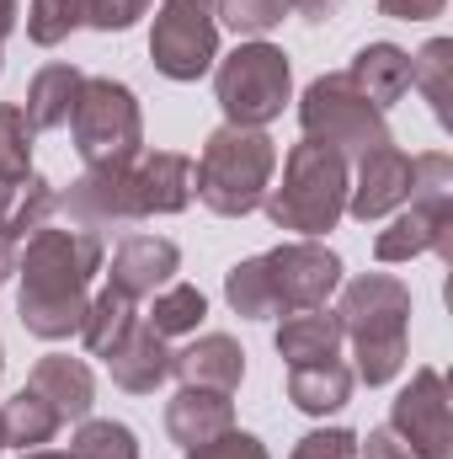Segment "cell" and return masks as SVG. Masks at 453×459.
<instances>
[{"mask_svg":"<svg viewBox=\"0 0 453 459\" xmlns=\"http://www.w3.org/2000/svg\"><path fill=\"white\" fill-rule=\"evenodd\" d=\"M16 273H21V294H16L21 326L43 342L81 337V321L91 305V278L102 273V235L81 225L32 230L21 240Z\"/></svg>","mask_w":453,"mask_h":459,"instance_id":"6da1fadb","label":"cell"},{"mask_svg":"<svg viewBox=\"0 0 453 459\" xmlns=\"http://www.w3.org/2000/svg\"><path fill=\"white\" fill-rule=\"evenodd\" d=\"M341 337L352 342V379L389 385L406 368V326H411V289L395 273H363L341 289L337 305Z\"/></svg>","mask_w":453,"mask_h":459,"instance_id":"7a4b0ae2","label":"cell"},{"mask_svg":"<svg viewBox=\"0 0 453 459\" xmlns=\"http://www.w3.org/2000/svg\"><path fill=\"white\" fill-rule=\"evenodd\" d=\"M272 171H278V144L261 134V128H214L203 155L192 160V193L203 198L209 214L219 220H245L267 204V187H272Z\"/></svg>","mask_w":453,"mask_h":459,"instance_id":"3957f363","label":"cell"},{"mask_svg":"<svg viewBox=\"0 0 453 459\" xmlns=\"http://www.w3.org/2000/svg\"><path fill=\"white\" fill-rule=\"evenodd\" d=\"M346 187H352L346 155L315 144V139H299L283 160V182L267 187L261 209L278 230H294V235L315 240V235L337 230V220L346 214Z\"/></svg>","mask_w":453,"mask_h":459,"instance_id":"277c9868","label":"cell"},{"mask_svg":"<svg viewBox=\"0 0 453 459\" xmlns=\"http://www.w3.org/2000/svg\"><path fill=\"white\" fill-rule=\"evenodd\" d=\"M214 97L225 108V123L235 128H267L294 97V70L278 43H240L214 65Z\"/></svg>","mask_w":453,"mask_h":459,"instance_id":"5b68a950","label":"cell"},{"mask_svg":"<svg viewBox=\"0 0 453 459\" xmlns=\"http://www.w3.org/2000/svg\"><path fill=\"white\" fill-rule=\"evenodd\" d=\"M70 134H75V150L86 166H123V160H139V144H144V113H139V97L107 81V75H86L81 97H75V113H70Z\"/></svg>","mask_w":453,"mask_h":459,"instance_id":"8992f818","label":"cell"},{"mask_svg":"<svg viewBox=\"0 0 453 459\" xmlns=\"http://www.w3.org/2000/svg\"><path fill=\"white\" fill-rule=\"evenodd\" d=\"M299 123H304V139L337 150V155H368L379 144H395L389 139V123L384 113L352 86V75H321L310 81L304 102H299Z\"/></svg>","mask_w":453,"mask_h":459,"instance_id":"52a82bcc","label":"cell"},{"mask_svg":"<svg viewBox=\"0 0 453 459\" xmlns=\"http://www.w3.org/2000/svg\"><path fill=\"white\" fill-rule=\"evenodd\" d=\"M256 278H261L272 316L310 310V305H326L341 289V256L321 240H288V246H272L256 256Z\"/></svg>","mask_w":453,"mask_h":459,"instance_id":"ba28073f","label":"cell"},{"mask_svg":"<svg viewBox=\"0 0 453 459\" xmlns=\"http://www.w3.org/2000/svg\"><path fill=\"white\" fill-rule=\"evenodd\" d=\"M150 59L166 81H198L219 65L214 5H166L150 32Z\"/></svg>","mask_w":453,"mask_h":459,"instance_id":"9c48e42d","label":"cell"},{"mask_svg":"<svg viewBox=\"0 0 453 459\" xmlns=\"http://www.w3.org/2000/svg\"><path fill=\"white\" fill-rule=\"evenodd\" d=\"M389 428L422 459H453V422H449V385L438 368H416L411 385L389 406Z\"/></svg>","mask_w":453,"mask_h":459,"instance_id":"30bf717a","label":"cell"},{"mask_svg":"<svg viewBox=\"0 0 453 459\" xmlns=\"http://www.w3.org/2000/svg\"><path fill=\"white\" fill-rule=\"evenodd\" d=\"M59 209L70 214V225L81 230H113V225H133V160L123 166H86V177H75L59 193Z\"/></svg>","mask_w":453,"mask_h":459,"instance_id":"8fae6325","label":"cell"},{"mask_svg":"<svg viewBox=\"0 0 453 459\" xmlns=\"http://www.w3.org/2000/svg\"><path fill=\"white\" fill-rule=\"evenodd\" d=\"M427 251L453 262V198H411L406 214H395V225L373 240L379 262H416Z\"/></svg>","mask_w":453,"mask_h":459,"instance_id":"7c38bea8","label":"cell"},{"mask_svg":"<svg viewBox=\"0 0 453 459\" xmlns=\"http://www.w3.org/2000/svg\"><path fill=\"white\" fill-rule=\"evenodd\" d=\"M411 204V155L395 144H379L357 160V182L346 187V214L352 220H384Z\"/></svg>","mask_w":453,"mask_h":459,"instance_id":"4fadbf2b","label":"cell"},{"mask_svg":"<svg viewBox=\"0 0 453 459\" xmlns=\"http://www.w3.org/2000/svg\"><path fill=\"white\" fill-rule=\"evenodd\" d=\"M176 267H182L176 240H166V235H128L113 251L107 283L117 294H128V299H150V294H160L176 278Z\"/></svg>","mask_w":453,"mask_h":459,"instance_id":"5bb4252c","label":"cell"},{"mask_svg":"<svg viewBox=\"0 0 453 459\" xmlns=\"http://www.w3.org/2000/svg\"><path fill=\"white\" fill-rule=\"evenodd\" d=\"M192 204V160L176 150H155L144 160H133V214L155 220V214H182Z\"/></svg>","mask_w":453,"mask_h":459,"instance_id":"9a60e30c","label":"cell"},{"mask_svg":"<svg viewBox=\"0 0 453 459\" xmlns=\"http://www.w3.org/2000/svg\"><path fill=\"white\" fill-rule=\"evenodd\" d=\"M171 374H176L182 385L235 395V390H240V379H245V352H240V342H235V337H225V332H209V337H198L192 347L171 352Z\"/></svg>","mask_w":453,"mask_h":459,"instance_id":"2e32d148","label":"cell"},{"mask_svg":"<svg viewBox=\"0 0 453 459\" xmlns=\"http://www.w3.org/2000/svg\"><path fill=\"white\" fill-rule=\"evenodd\" d=\"M27 385L59 411V422H86L91 406H97V379H91V368H86L81 358H70V352L38 358V368H32Z\"/></svg>","mask_w":453,"mask_h":459,"instance_id":"e0dca14e","label":"cell"},{"mask_svg":"<svg viewBox=\"0 0 453 459\" xmlns=\"http://www.w3.org/2000/svg\"><path fill=\"white\" fill-rule=\"evenodd\" d=\"M229 428H235V406H229V395H219V390L182 385V390L171 395V406H166V433H171V444H182V449L214 444Z\"/></svg>","mask_w":453,"mask_h":459,"instance_id":"ac0fdd59","label":"cell"},{"mask_svg":"<svg viewBox=\"0 0 453 459\" xmlns=\"http://www.w3.org/2000/svg\"><path fill=\"white\" fill-rule=\"evenodd\" d=\"M107 374H113L117 390L128 395H155L166 379H171V352H166V337H155L150 326L133 321V332L107 352Z\"/></svg>","mask_w":453,"mask_h":459,"instance_id":"d6986e66","label":"cell"},{"mask_svg":"<svg viewBox=\"0 0 453 459\" xmlns=\"http://www.w3.org/2000/svg\"><path fill=\"white\" fill-rule=\"evenodd\" d=\"M341 342H346V337H341V321H337V310H326V305L288 310L283 326H278V358H283L288 368L326 363V358H337Z\"/></svg>","mask_w":453,"mask_h":459,"instance_id":"ffe728a7","label":"cell"},{"mask_svg":"<svg viewBox=\"0 0 453 459\" xmlns=\"http://www.w3.org/2000/svg\"><path fill=\"white\" fill-rule=\"evenodd\" d=\"M346 75H352V86L384 113V108H395V102L411 91V54H406L400 43H363Z\"/></svg>","mask_w":453,"mask_h":459,"instance_id":"44dd1931","label":"cell"},{"mask_svg":"<svg viewBox=\"0 0 453 459\" xmlns=\"http://www.w3.org/2000/svg\"><path fill=\"white\" fill-rule=\"evenodd\" d=\"M352 368L341 358H326V363H304V368H288V401L310 417H331L352 401Z\"/></svg>","mask_w":453,"mask_h":459,"instance_id":"7402d4cb","label":"cell"},{"mask_svg":"<svg viewBox=\"0 0 453 459\" xmlns=\"http://www.w3.org/2000/svg\"><path fill=\"white\" fill-rule=\"evenodd\" d=\"M81 86H86V75L75 70V65H43L38 75H32V86H27V123H32V134L38 128H64L70 113H75V97H81Z\"/></svg>","mask_w":453,"mask_h":459,"instance_id":"603a6c76","label":"cell"},{"mask_svg":"<svg viewBox=\"0 0 453 459\" xmlns=\"http://www.w3.org/2000/svg\"><path fill=\"white\" fill-rule=\"evenodd\" d=\"M54 209H59V193H54L38 171H27V177H16V182H0V235H11L16 246H21L32 230L48 225Z\"/></svg>","mask_w":453,"mask_h":459,"instance_id":"cb8c5ba5","label":"cell"},{"mask_svg":"<svg viewBox=\"0 0 453 459\" xmlns=\"http://www.w3.org/2000/svg\"><path fill=\"white\" fill-rule=\"evenodd\" d=\"M0 428H5V449H43V444H54V433L64 428L59 422V411L32 390V385H21L5 406H0Z\"/></svg>","mask_w":453,"mask_h":459,"instance_id":"d4e9b609","label":"cell"},{"mask_svg":"<svg viewBox=\"0 0 453 459\" xmlns=\"http://www.w3.org/2000/svg\"><path fill=\"white\" fill-rule=\"evenodd\" d=\"M139 299H128V294H117L113 283L86 305V321H81V342L91 358H107L128 332H133V321H139V310H133Z\"/></svg>","mask_w":453,"mask_h":459,"instance_id":"484cf974","label":"cell"},{"mask_svg":"<svg viewBox=\"0 0 453 459\" xmlns=\"http://www.w3.org/2000/svg\"><path fill=\"white\" fill-rule=\"evenodd\" d=\"M411 86L432 102V117L449 128L453 123V43L432 38L422 54H411Z\"/></svg>","mask_w":453,"mask_h":459,"instance_id":"4316f807","label":"cell"},{"mask_svg":"<svg viewBox=\"0 0 453 459\" xmlns=\"http://www.w3.org/2000/svg\"><path fill=\"white\" fill-rule=\"evenodd\" d=\"M203 316H209L203 289H192V283H166V289L155 294V305H150L144 326H150L155 337H187V332H198V326H203Z\"/></svg>","mask_w":453,"mask_h":459,"instance_id":"83f0119b","label":"cell"},{"mask_svg":"<svg viewBox=\"0 0 453 459\" xmlns=\"http://www.w3.org/2000/svg\"><path fill=\"white\" fill-rule=\"evenodd\" d=\"M91 11H97V0H32L27 5V38L38 48H54L75 27H91Z\"/></svg>","mask_w":453,"mask_h":459,"instance_id":"f1b7e54d","label":"cell"},{"mask_svg":"<svg viewBox=\"0 0 453 459\" xmlns=\"http://www.w3.org/2000/svg\"><path fill=\"white\" fill-rule=\"evenodd\" d=\"M70 459H139V438H133V428H123V422H81V433H75V444H70Z\"/></svg>","mask_w":453,"mask_h":459,"instance_id":"f546056e","label":"cell"},{"mask_svg":"<svg viewBox=\"0 0 453 459\" xmlns=\"http://www.w3.org/2000/svg\"><path fill=\"white\" fill-rule=\"evenodd\" d=\"M32 171V123L21 108H0V182H16Z\"/></svg>","mask_w":453,"mask_h":459,"instance_id":"4dcf8cb0","label":"cell"},{"mask_svg":"<svg viewBox=\"0 0 453 459\" xmlns=\"http://www.w3.org/2000/svg\"><path fill=\"white\" fill-rule=\"evenodd\" d=\"M214 5H219V22L240 38H267L288 16V0H214Z\"/></svg>","mask_w":453,"mask_h":459,"instance_id":"1f68e13d","label":"cell"},{"mask_svg":"<svg viewBox=\"0 0 453 459\" xmlns=\"http://www.w3.org/2000/svg\"><path fill=\"white\" fill-rule=\"evenodd\" d=\"M288 459H357V433H346V428H315V433H304L294 444Z\"/></svg>","mask_w":453,"mask_h":459,"instance_id":"d6a6232c","label":"cell"},{"mask_svg":"<svg viewBox=\"0 0 453 459\" xmlns=\"http://www.w3.org/2000/svg\"><path fill=\"white\" fill-rule=\"evenodd\" d=\"M187 459H272V455H267V444H261L256 433H240V428H229V433H219L214 444H198V449H187Z\"/></svg>","mask_w":453,"mask_h":459,"instance_id":"836d02e7","label":"cell"},{"mask_svg":"<svg viewBox=\"0 0 453 459\" xmlns=\"http://www.w3.org/2000/svg\"><path fill=\"white\" fill-rule=\"evenodd\" d=\"M144 5H150V0H97L91 27H97V32H128V27L144 16Z\"/></svg>","mask_w":453,"mask_h":459,"instance_id":"e575fe53","label":"cell"},{"mask_svg":"<svg viewBox=\"0 0 453 459\" xmlns=\"http://www.w3.org/2000/svg\"><path fill=\"white\" fill-rule=\"evenodd\" d=\"M357 449H363L368 459H422L389 422H384V428H368V444H357Z\"/></svg>","mask_w":453,"mask_h":459,"instance_id":"d590c367","label":"cell"},{"mask_svg":"<svg viewBox=\"0 0 453 459\" xmlns=\"http://www.w3.org/2000/svg\"><path fill=\"white\" fill-rule=\"evenodd\" d=\"M443 5L449 0H379V11L395 22H432V16H443Z\"/></svg>","mask_w":453,"mask_h":459,"instance_id":"8d00e7d4","label":"cell"},{"mask_svg":"<svg viewBox=\"0 0 453 459\" xmlns=\"http://www.w3.org/2000/svg\"><path fill=\"white\" fill-rule=\"evenodd\" d=\"M288 11H299L304 22H331L341 11V0H288Z\"/></svg>","mask_w":453,"mask_h":459,"instance_id":"74e56055","label":"cell"},{"mask_svg":"<svg viewBox=\"0 0 453 459\" xmlns=\"http://www.w3.org/2000/svg\"><path fill=\"white\" fill-rule=\"evenodd\" d=\"M16 262H21V246H16L11 235H0V283L16 273Z\"/></svg>","mask_w":453,"mask_h":459,"instance_id":"f35d334b","label":"cell"},{"mask_svg":"<svg viewBox=\"0 0 453 459\" xmlns=\"http://www.w3.org/2000/svg\"><path fill=\"white\" fill-rule=\"evenodd\" d=\"M16 16H21V11H16V0H0V38L16 27Z\"/></svg>","mask_w":453,"mask_h":459,"instance_id":"ab89813d","label":"cell"},{"mask_svg":"<svg viewBox=\"0 0 453 459\" xmlns=\"http://www.w3.org/2000/svg\"><path fill=\"white\" fill-rule=\"evenodd\" d=\"M21 459H70V455H54V449H27Z\"/></svg>","mask_w":453,"mask_h":459,"instance_id":"60d3db41","label":"cell"},{"mask_svg":"<svg viewBox=\"0 0 453 459\" xmlns=\"http://www.w3.org/2000/svg\"><path fill=\"white\" fill-rule=\"evenodd\" d=\"M166 5H214V0H166Z\"/></svg>","mask_w":453,"mask_h":459,"instance_id":"b9f144b4","label":"cell"},{"mask_svg":"<svg viewBox=\"0 0 453 459\" xmlns=\"http://www.w3.org/2000/svg\"><path fill=\"white\" fill-rule=\"evenodd\" d=\"M0 449H5V428H0Z\"/></svg>","mask_w":453,"mask_h":459,"instance_id":"7bdbcfd3","label":"cell"},{"mask_svg":"<svg viewBox=\"0 0 453 459\" xmlns=\"http://www.w3.org/2000/svg\"><path fill=\"white\" fill-rule=\"evenodd\" d=\"M0 368H5V358H0Z\"/></svg>","mask_w":453,"mask_h":459,"instance_id":"ee69618b","label":"cell"}]
</instances>
